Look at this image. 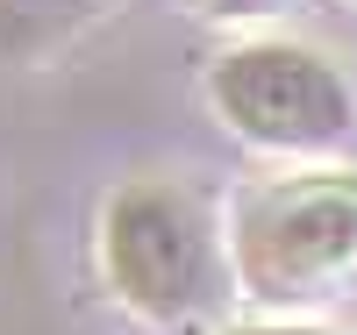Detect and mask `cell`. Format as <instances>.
Masks as SVG:
<instances>
[{
	"label": "cell",
	"mask_w": 357,
	"mask_h": 335,
	"mask_svg": "<svg viewBox=\"0 0 357 335\" xmlns=\"http://www.w3.org/2000/svg\"><path fill=\"white\" fill-rule=\"evenodd\" d=\"M100 8H114V0H0V29L8 36H50V29H72Z\"/></svg>",
	"instance_id": "obj_4"
},
{
	"label": "cell",
	"mask_w": 357,
	"mask_h": 335,
	"mask_svg": "<svg viewBox=\"0 0 357 335\" xmlns=\"http://www.w3.org/2000/svg\"><path fill=\"white\" fill-rule=\"evenodd\" d=\"M207 107L264 157H329L357 136V93L321 50L293 36L229 43L207 65Z\"/></svg>",
	"instance_id": "obj_3"
},
{
	"label": "cell",
	"mask_w": 357,
	"mask_h": 335,
	"mask_svg": "<svg viewBox=\"0 0 357 335\" xmlns=\"http://www.w3.org/2000/svg\"><path fill=\"white\" fill-rule=\"evenodd\" d=\"M229 279L264 314H307L357 286V171L264 178L229 215Z\"/></svg>",
	"instance_id": "obj_1"
},
{
	"label": "cell",
	"mask_w": 357,
	"mask_h": 335,
	"mask_svg": "<svg viewBox=\"0 0 357 335\" xmlns=\"http://www.w3.org/2000/svg\"><path fill=\"white\" fill-rule=\"evenodd\" d=\"M222 235L207 207L172 178H129L100 207L107 293L143 321H193L222 299Z\"/></svg>",
	"instance_id": "obj_2"
},
{
	"label": "cell",
	"mask_w": 357,
	"mask_h": 335,
	"mask_svg": "<svg viewBox=\"0 0 357 335\" xmlns=\"http://www.w3.org/2000/svg\"><path fill=\"white\" fill-rule=\"evenodd\" d=\"M186 8L200 22H272V15L293 8V0H186Z\"/></svg>",
	"instance_id": "obj_5"
},
{
	"label": "cell",
	"mask_w": 357,
	"mask_h": 335,
	"mask_svg": "<svg viewBox=\"0 0 357 335\" xmlns=\"http://www.w3.org/2000/svg\"><path fill=\"white\" fill-rule=\"evenodd\" d=\"M350 8H357V0H350Z\"/></svg>",
	"instance_id": "obj_7"
},
{
	"label": "cell",
	"mask_w": 357,
	"mask_h": 335,
	"mask_svg": "<svg viewBox=\"0 0 357 335\" xmlns=\"http://www.w3.org/2000/svg\"><path fill=\"white\" fill-rule=\"evenodd\" d=\"M222 335H336L321 321H301V314H272V321H243V328H222Z\"/></svg>",
	"instance_id": "obj_6"
}]
</instances>
